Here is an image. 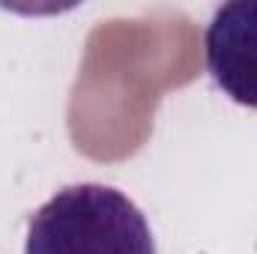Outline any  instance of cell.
Returning <instances> with one entry per match:
<instances>
[{
	"label": "cell",
	"mask_w": 257,
	"mask_h": 254,
	"mask_svg": "<svg viewBox=\"0 0 257 254\" xmlns=\"http://www.w3.org/2000/svg\"><path fill=\"white\" fill-rule=\"evenodd\" d=\"M24 254H156V239L138 203L120 189L78 183L30 215Z\"/></svg>",
	"instance_id": "6da1fadb"
},
{
	"label": "cell",
	"mask_w": 257,
	"mask_h": 254,
	"mask_svg": "<svg viewBox=\"0 0 257 254\" xmlns=\"http://www.w3.org/2000/svg\"><path fill=\"white\" fill-rule=\"evenodd\" d=\"M206 72L236 105L257 111V0H236L215 9L206 36Z\"/></svg>",
	"instance_id": "7a4b0ae2"
}]
</instances>
